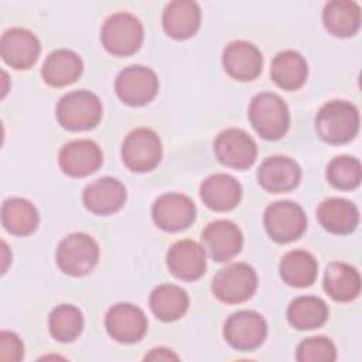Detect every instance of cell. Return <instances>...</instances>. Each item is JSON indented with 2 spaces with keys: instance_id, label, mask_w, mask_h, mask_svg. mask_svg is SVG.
<instances>
[{
  "instance_id": "1",
  "label": "cell",
  "mask_w": 362,
  "mask_h": 362,
  "mask_svg": "<svg viewBox=\"0 0 362 362\" xmlns=\"http://www.w3.org/2000/svg\"><path fill=\"white\" fill-rule=\"evenodd\" d=\"M315 130L321 140L329 144H345L355 139L359 130L358 107L348 100H329L315 116Z\"/></svg>"
},
{
  "instance_id": "2",
  "label": "cell",
  "mask_w": 362,
  "mask_h": 362,
  "mask_svg": "<svg viewBox=\"0 0 362 362\" xmlns=\"http://www.w3.org/2000/svg\"><path fill=\"white\" fill-rule=\"evenodd\" d=\"M247 116L250 124L266 140L281 139L290 126V112L286 102L273 92H262L253 96Z\"/></svg>"
},
{
  "instance_id": "3",
  "label": "cell",
  "mask_w": 362,
  "mask_h": 362,
  "mask_svg": "<svg viewBox=\"0 0 362 362\" xmlns=\"http://www.w3.org/2000/svg\"><path fill=\"white\" fill-rule=\"evenodd\" d=\"M102 102L90 90H72L64 95L55 109L58 123L71 132L90 130L102 119Z\"/></svg>"
},
{
  "instance_id": "4",
  "label": "cell",
  "mask_w": 362,
  "mask_h": 362,
  "mask_svg": "<svg viewBox=\"0 0 362 362\" xmlns=\"http://www.w3.org/2000/svg\"><path fill=\"white\" fill-rule=\"evenodd\" d=\"M144 40V28L140 20L127 11L109 16L100 30V41L105 49L116 57L136 54Z\"/></svg>"
},
{
  "instance_id": "5",
  "label": "cell",
  "mask_w": 362,
  "mask_h": 362,
  "mask_svg": "<svg viewBox=\"0 0 362 362\" xmlns=\"http://www.w3.org/2000/svg\"><path fill=\"white\" fill-rule=\"evenodd\" d=\"M55 260L62 273L74 277L85 276L99 262V245L86 233H69L59 242Z\"/></svg>"
},
{
  "instance_id": "6",
  "label": "cell",
  "mask_w": 362,
  "mask_h": 362,
  "mask_svg": "<svg viewBox=\"0 0 362 362\" xmlns=\"http://www.w3.org/2000/svg\"><path fill=\"white\" fill-rule=\"evenodd\" d=\"M257 288V274L247 263H232L221 269L212 279V294L222 303L247 301Z\"/></svg>"
},
{
  "instance_id": "7",
  "label": "cell",
  "mask_w": 362,
  "mask_h": 362,
  "mask_svg": "<svg viewBox=\"0 0 362 362\" xmlns=\"http://www.w3.org/2000/svg\"><path fill=\"white\" fill-rule=\"evenodd\" d=\"M163 156L161 140L158 134L147 127L132 130L122 144V160L124 165L134 173H147L154 170Z\"/></svg>"
},
{
  "instance_id": "8",
  "label": "cell",
  "mask_w": 362,
  "mask_h": 362,
  "mask_svg": "<svg viewBox=\"0 0 362 362\" xmlns=\"http://www.w3.org/2000/svg\"><path fill=\"white\" fill-rule=\"evenodd\" d=\"M263 223L272 240L288 243L297 240L305 232L307 216L297 202L277 201L266 208Z\"/></svg>"
},
{
  "instance_id": "9",
  "label": "cell",
  "mask_w": 362,
  "mask_h": 362,
  "mask_svg": "<svg viewBox=\"0 0 362 362\" xmlns=\"http://www.w3.org/2000/svg\"><path fill=\"white\" fill-rule=\"evenodd\" d=\"M115 90L124 105L144 106L156 98L158 78L148 66L130 65L117 74Z\"/></svg>"
},
{
  "instance_id": "10",
  "label": "cell",
  "mask_w": 362,
  "mask_h": 362,
  "mask_svg": "<svg viewBox=\"0 0 362 362\" xmlns=\"http://www.w3.org/2000/svg\"><path fill=\"white\" fill-rule=\"evenodd\" d=\"M267 335L264 318L252 310H240L230 314L223 325L225 341L236 351H253L259 348Z\"/></svg>"
},
{
  "instance_id": "11",
  "label": "cell",
  "mask_w": 362,
  "mask_h": 362,
  "mask_svg": "<svg viewBox=\"0 0 362 362\" xmlns=\"http://www.w3.org/2000/svg\"><path fill=\"white\" fill-rule=\"evenodd\" d=\"M214 151L219 163L235 170H246L252 167L257 157V146L255 140L245 130L236 127L222 130L216 136Z\"/></svg>"
},
{
  "instance_id": "12",
  "label": "cell",
  "mask_w": 362,
  "mask_h": 362,
  "mask_svg": "<svg viewBox=\"0 0 362 362\" xmlns=\"http://www.w3.org/2000/svg\"><path fill=\"white\" fill-rule=\"evenodd\" d=\"M151 216L160 229L180 232L194 223L197 208L189 197L180 192H167L154 201Z\"/></svg>"
},
{
  "instance_id": "13",
  "label": "cell",
  "mask_w": 362,
  "mask_h": 362,
  "mask_svg": "<svg viewBox=\"0 0 362 362\" xmlns=\"http://www.w3.org/2000/svg\"><path fill=\"white\" fill-rule=\"evenodd\" d=\"M147 317L141 308L119 303L112 305L105 315V327L110 338L120 344H134L147 332Z\"/></svg>"
},
{
  "instance_id": "14",
  "label": "cell",
  "mask_w": 362,
  "mask_h": 362,
  "mask_svg": "<svg viewBox=\"0 0 362 362\" xmlns=\"http://www.w3.org/2000/svg\"><path fill=\"white\" fill-rule=\"evenodd\" d=\"M201 243L211 259L215 262H228L239 255L243 236L236 223L228 219H216L204 228Z\"/></svg>"
},
{
  "instance_id": "15",
  "label": "cell",
  "mask_w": 362,
  "mask_h": 362,
  "mask_svg": "<svg viewBox=\"0 0 362 362\" xmlns=\"http://www.w3.org/2000/svg\"><path fill=\"white\" fill-rule=\"evenodd\" d=\"M40 51V40L27 28L13 27L6 30L1 35V58L14 69H30L37 62Z\"/></svg>"
},
{
  "instance_id": "16",
  "label": "cell",
  "mask_w": 362,
  "mask_h": 362,
  "mask_svg": "<svg viewBox=\"0 0 362 362\" xmlns=\"http://www.w3.org/2000/svg\"><path fill=\"white\" fill-rule=\"evenodd\" d=\"M103 163L100 147L89 140H72L62 146L58 154V164L64 174L69 177H86L99 170Z\"/></svg>"
},
{
  "instance_id": "17",
  "label": "cell",
  "mask_w": 362,
  "mask_h": 362,
  "mask_svg": "<svg viewBox=\"0 0 362 362\" xmlns=\"http://www.w3.org/2000/svg\"><path fill=\"white\" fill-rule=\"evenodd\" d=\"M225 72L240 82L256 79L263 68V57L256 45L249 41L238 40L229 42L222 52Z\"/></svg>"
},
{
  "instance_id": "18",
  "label": "cell",
  "mask_w": 362,
  "mask_h": 362,
  "mask_svg": "<svg viewBox=\"0 0 362 362\" xmlns=\"http://www.w3.org/2000/svg\"><path fill=\"white\" fill-rule=\"evenodd\" d=\"M167 267L180 280H198L206 270L205 250L195 240H178L167 252Z\"/></svg>"
},
{
  "instance_id": "19",
  "label": "cell",
  "mask_w": 362,
  "mask_h": 362,
  "mask_svg": "<svg viewBox=\"0 0 362 362\" xmlns=\"http://www.w3.org/2000/svg\"><path fill=\"white\" fill-rule=\"evenodd\" d=\"M126 187L113 177H102L83 189L82 202L95 215H112L126 202Z\"/></svg>"
},
{
  "instance_id": "20",
  "label": "cell",
  "mask_w": 362,
  "mask_h": 362,
  "mask_svg": "<svg viewBox=\"0 0 362 362\" xmlns=\"http://www.w3.org/2000/svg\"><path fill=\"white\" fill-rule=\"evenodd\" d=\"M301 180L300 165L284 156L267 157L257 170V182L273 194L288 192L294 189Z\"/></svg>"
},
{
  "instance_id": "21",
  "label": "cell",
  "mask_w": 362,
  "mask_h": 362,
  "mask_svg": "<svg viewBox=\"0 0 362 362\" xmlns=\"http://www.w3.org/2000/svg\"><path fill=\"white\" fill-rule=\"evenodd\" d=\"M199 195L208 208L225 212L238 206L242 198V187L235 177L218 173L202 181Z\"/></svg>"
},
{
  "instance_id": "22",
  "label": "cell",
  "mask_w": 362,
  "mask_h": 362,
  "mask_svg": "<svg viewBox=\"0 0 362 362\" xmlns=\"http://www.w3.org/2000/svg\"><path fill=\"white\" fill-rule=\"evenodd\" d=\"M201 25V8L191 0H175L163 11V28L174 40L191 38Z\"/></svg>"
},
{
  "instance_id": "23",
  "label": "cell",
  "mask_w": 362,
  "mask_h": 362,
  "mask_svg": "<svg viewBox=\"0 0 362 362\" xmlns=\"http://www.w3.org/2000/svg\"><path fill=\"white\" fill-rule=\"evenodd\" d=\"M83 71L81 57L66 48L52 51L42 64L41 76L44 82L54 88H62L74 83Z\"/></svg>"
},
{
  "instance_id": "24",
  "label": "cell",
  "mask_w": 362,
  "mask_h": 362,
  "mask_svg": "<svg viewBox=\"0 0 362 362\" xmlns=\"http://www.w3.org/2000/svg\"><path fill=\"white\" fill-rule=\"evenodd\" d=\"M317 218L325 230L335 235H346L356 229L359 211L356 205L348 199L328 198L320 204Z\"/></svg>"
},
{
  "instance_id": "25",
  "label": "cell",
  "mask_w": 362,
  "mask_h": 362,
  "mask_svg": "<svg viewBox=\"0 0 362 362\" xmlns=\"http://www.w3.org/2000/svg\"><path fill=\"white\" fill-rule=\"evenodd\" d=\"M322 284L325 293L338 303L354 301L361 293L359 272L342 262H332L327 266Z\"/></svg>"
},
{
  "instance_id": "26",
  "label": "cell",
  "mask_w": 362,
  "mask_h": 362,
  "mask_svg": "<svg viewBox=\"0 0 362 362\" xmlns=\"http://www.w3.org/2000/svg\"><path fill=\"white\" fill-rule=\"evenodd\" d=\"M272 81L284 90H296L301 88L308 76V65L305 58L294 51H280L272 61Z\"/></svg>"
},
{
  "instance_id": "27",
  "label": "cell",
  "mask_w": 362,
  "mask_h": 362,
  "mask_svg": "<svg viewBox=\"0 0 362 362\" xmlns=\"http://www.w3.org/2000/svg\"><path fill=\"white\" fill-rule=\"evenodd\" d=\"M148 304L154 317L163 322L180 320L189 307V298L184 288L177 284H160L150 294Z\"/></svg>"
},
{
  "instance_id": "28",
  "label": "cell",
  "mask_w": 362,
  "mask_h": 362,
  "mask_svg": "<svg viewBox=\"0 0 362 362\" xmlns=\"http://www.w3.org/2000/svg\"><path fill=\"white\" fill-rule=\"evenodd\" d=\"M322 23L335 37H352L361 27V7L351 0H332L324 6Z\"/></svg>"
},
{
  "instance_id": "29",
  "label": "cell",
  "mask_w": 362,
  "mask_h": 362,
  "mask_svg": "<svg viewBox=\"0 0 362 362\" xmlns=\"http://www.w3.org/2000/svg\"><path fill=\"white\" fill-rule=\"evenodd\" d=\"M279 273L286 284L296 288H304L315 281L318 263L310 252L296 249L287 252L281 257Z\"/></svg>"
},
{
  "instance_id": "30",
  "label": "cell",
  "mask_w": 362,
  "mask_h": 362,
  "mask_svg": "<svg viewBox=\"0 0 362 362\" xmlns=\"http://www.w3.org/2000/svg\"><path fill=\"white\" fill-rule=\"evenodd\" d=\"M1 223L11 235L28 236L38 228L40 216L28 199L13 197L1 205Z\"/></svg>"
},
{
  "instance_id": "31",
  "label": "cell",
  "mask_w": 362,
  "mask_h": 362,
  "mask_svg": "<svg viewBox=\"0 0 362 362\" xmlns=\"http://www.w3.org/2000/svg\"><path fill=\"white\" fill-rule=\"evenodd\" d=\"M329 310L327 303L314 296H301L294 298L287 308L290 325L300 331L320 328L328 320Z\"/></svg>"
},
{
  "instance_id": "32",
  "label": "cell",
  "mask_w": 362,
  "mask_h": 362,
  "mask_svg": "<svg viewBox=\"0 0 362 362\" xmlns=\"http://www.w3.org/2000/svg\"><path fill=\"white\" fill-rule=\"evenodd\" d=\"M48 328L51 337L58 342H72L82 332L83 315L75 305H57L49 314Z\"/></svg>"
},
{
  "instance_id": "33",
  "label": "cell",
  "mask_w": 362,
  "mask_h": 362,
  "mask_svg": "<svg viewBox=\"0 0 362 362\" xmlns=\"http://www.w3.org/2000/svg\"><path fill=\"white\" fill-rule=\"evenodd\" d=\"M325 175L328 182L337 189H355L362 181L361 163L354 156H338L329 161Z\"/></svg>"
},
{
  "instance_id": "34",
  "label": "cell",
  "mask_w": 362,
  "mask_h": 362,
  "mask_svg": "<svg viewBox=\"0 0 362 362\" xmlns=\"http://www.w3.org/2000/svg\"><path fill=\"white\" fill-rule=\"evenodd\" d=\"M296 359L298 362H332L337 359V348L327 337H310L298 344Z\"/></svg>"
},
{
  "instance_id": "35",
  "label": "cell",
  "mask_w": 362,
  "mask_h": 362,
  "mask_svg": "<svg viewBox=\"0 0 362 362\" xmlns=\"http://www.w3.org/2000/svg\"><path fill=\"white\" fill-rule=\"evenodd\" d=\"M24 356V345L20 337L11 331L0 334V359L4 362H18Z\"/></svg>"
},
{
  "instance_id": "36",
  "label": "cell",
  "mask_w": 362,
  "mask_h": 362,
  "mask_svg": "<svg viewBox=\"0 0 362 362\" xmlns=\"http://www.w3.org/2000/svg\"><path fill=\"white\" fill-rule=\"evenodd\" d=\"M146 361H178V355L164 346H158V348H153L150 349L148 354H146L144 356Z\"/></svg>"
},
{
  "instance_id": "37",
  "label": "cell",
  "mask_w": 362,
  "mask_h": 362,
  "mask_svg": "<svg viewBox=\"0 0 362 362\" xmlns=\"http://www.w3.org/2000/svg\"><path fill=\"white\" fill-rule=\"evenodd\" d=\"M3 245V273H6V270H7V263H8V260H7V257H6V252H7V245H6V242H3L1 243Z\"/></svg>"
}]
</instances>
